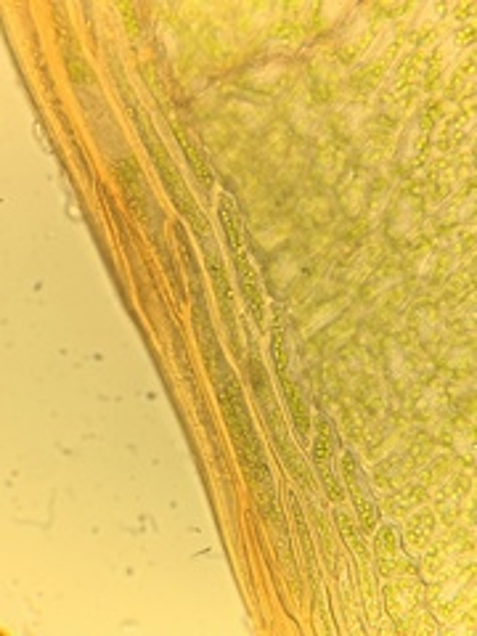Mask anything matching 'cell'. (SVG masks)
<instances>
[{"label":"cell","mask_w":477,"mask_h":636,"mask_svg":"<svg viewBox=\"0 0 477 636\" xmlns=\"http://www.w3.org/2000/svg\"><path fill=\"white\" fill-rule=\"evenodd\" d=\"M212 385H215V393H218L220 411H223V419H226L228 435L234 440L236 456H239V464H242V472L247 475V480L252 483L255 491L263 493L260 499V507H263L265 515H271L276 509V491H273V477L268 470V462H265L263 446H260L258 427L252 422L250 406L244 401V393L239 382H236V374L228 369L226 358L220 364L210 366Z\"/></svg>","instance_id":"cell-1"},{"label":"cell","mask_w":477,"mask_h":636,"mask_svg":"<svg viewBox=\"0 0 477 636\" xmlns=\"http://www.w3.org/2000/svg\"><path fill=\"white\" fill-rule=\"evenodd\" d=\"M247 369H250L252 390H255V395H258V403H260V411H263L265 427H268L273 443H276V448H279V456L284 459V462H287L289 472H292V475H295L297 480H300V483L308 488V491H311L313 488L311 475H308V470H305L300 451H297V448L292 446V440H289L287 422H284V417H281V403H279V398H276V393H273L271 382H268V371H265V366L260 364L258 356H250V364H247Z\"/></svg>","instance_id":"cell-2"},{"label":"cell","mask_w":477,"mask_h":636,"mask_svg":"<svg viewBox=\"0 0 477 636\" xmlns=\"http://www.w3.org/2000/svg\"><path fill=\"white\" fill-rule=\"evenodd\" d=\"M340 480L348 491L350 501H353V512H356V520L361 525L364 533H374L379 523V509L374 504V496H371L369 480H366V472L358 462V456L353 451H345L340 456Z\"/></svg>","instance_id":"cell-3"},{"label":"cell","mask_w":477,"mask_h":636,"mask_svg":"<svg viewBox=\"0 0 477 636\" xmlns=\"http://www.w3.org/2000/svg\"><path fill=\"white\" fill-rule=\"evenodd\" d=\"M334 454H337V432L334 424L326 417L316 419V435H313V467L326 488V496L332 501L342 499L340 470L334 467Z\"/></svg>","instance_id":"cell-4"},{"label":"cell","mask_w":477,"mask_h":636,"mask_svg":"<svg viewBox=\"0 0 477 636\" xmlns=\"http://www.w3.org/2000/svg\"><path fill=\"white\" fill-rule=\"evenodd\" d=\"M406 546L401 544V536L393 525L379 528L377 538H374V562H377V573L385 578H401L409 576L411 560L409 552H403Z\"/></svg>","instance_id":"cell-5"},{"label":"cell","mask_w":477,"mask_h":636,"mask_svg":"<svg viewBox=\"0 0 477 636\" xmlns=\"http://www.w3.org/2000/svg\"><path fill=\"white\" fill-rule=\"evenodd\" d=\"M382 602H385V610L390 613L398 631H406L409 618H419L417 610L422 605V589H419V583L409 581V578H395L385 589Z\"/></svg>","instance_id":"cell-6"},{"label":"cell","mask_w":477,"mask_h":636,"mask_svg":"<svg viewBox=\"0 0 477 636\" xmlns=\"http://www.w3.org/2000/svg\"><path fill=\"white\" fill-rule=\"evenodd\" d=\"M205 265L207 273H210L212 287H215V295H218L220 311H223V321L234 334V292H231V281H228L226 263L220 258V252L210 244V239H205Z\"/></svg>","instance_id":"cell-7"},{"label":"cell","mask_w":477,"mask_h":636,"mask_svg":"<svg viewBox=\"0 0 477 636\" xmlns=\"http://www.w3.org/2000/svg\"><path fill=\"white\" fill-rule=\"evenodd\" d=\"M218 215L226 231L228 250L234 255V260H250V247H247V231H244V220L239 215V207L228 194H220Z\"/></svg>","instance_id":"cell-8"},{"label":"cell","mask_w":477,"mask_h":636,"mask_svg":"<svg viewBox=\"0 0 477 636\" xmlns=\"http://www.w3.org/2000/svg\"><path fill=\"white\" fill-rule=\"evenodd\" d=\"M236 263V276H239V292L244 297V305L250 316L255 318V324H263L265 321V292L263 284H260L258 271L252 268L250 260H234Z\"/></svg>","instance_id":"cell-9"},{"label":"cell","mask_w":477,"mask_h":636,"mask_svg":"<svg viewBox=\"0 0 477 636\" xmlns=\"http://www.w3.org/2000/svg\"><path fill=\"white\" fill-rule=\"evenodd\" d=\"M279 385H281V398L287 403V411H289V419L295 424V432L300 438H308V432H311V411H308V403L303 398V390L297 387L295 377L292 374H279Z\"/></svg>","instance_id":"cell-10"},{"label":"cell","mask_w":477,"mask_h":636,"mask_svg":"<svg viewBox=\"0 0 477 636\" xmlns=\"http://www.w3.org/2000/svg\"><path fill=\"white\" fill-rule=\"evenodd\" d=\"M117 175H120V183L122 189H125V197H128V205L133 207V212H136L138 218H144L146 197H149V194H146L144 178L138 173L136 159H120V162H117Z\"/></svg>","instance_id":"cell-11"},{"label":"cell","mask_w":477,"mask_h":636,"mask_svg":"<svg viewBox=\"0 0 477 636\" xmlns=\"http://www.w3.org/2000/svg\"><path fill=\"white\" fill-rule=\"evenodd\" d=\"M334 523H337V528H340L342 541H345V546L353 552V557H358L361 562H369V552L364 549L366 533L361 530L358 520H353V517L342 512V507H337L334 509Z\"/></svg>","instance_id":"cell-12"},{"label":"cell","mask_w":477,"mask_h":636,"mask_svg":"<svg viewBox=\"0 0 477 636\" xmlns=\"http://www.w3.org/2000/svg\"><path fill=\"white\" fill-rule=\"evenodd\" d=\"M432 530H435V515L430 509H422L417 515L411 517L409 525H406V549L411 552H424L430 546Z\"/></svg>","instance_id":"cell-13"},{"label":"cell","mask_w":477,"mask_h":636,"mask_svg":"<svg viewBox=\"0 0 477 636\" xmlns=\"http://www.w3.org/2000/svg\"><path fill=\"white\" fill-rule=\"evenodd\" d=\"M181 144H183V152H186V157H189V165H191V170H194V175H197L199 181H202V186L210 191L212 183H215V175H212V167H210V162H207L205 152H202L197 141H191L189 136H181Z\"/></svg>","instance_id":"cell-14"},{"label":"cell","mask_w":477,"mask_h":636,"mask_svg":"<svg viewBox=\"0 0 477 636\" xmlns=\"http://www.w3.org/2000/svg\"><path fill=\"white\" fill-rule=\"evenodd\" d=\"M361 599H364L366 615L369 621H377L379 618V599H377V581L371 576V570H366V562H361Z\"/></svg>","instance_id":"cell-15"}]
</instances>
